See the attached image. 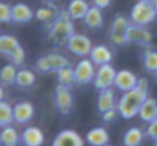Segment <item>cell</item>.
Returning <instances> with one entry per match:
<instances>
[{
  "label": "cell",
  "instance_id": "6da1fadb",
  "mask_svg": "<svg viewBox=\"0 0 157 146\" xmlns=\"http://www.w3.org/2000/svg\"><path fill=\"white\" fill-rule=\"evenodd\" d=\"M74 34L72 29V19L69 17L68 11H60L59 17L54 23L48 28V39L56 46H66L68 39Z\"/></svg>",
  "mask_w": 157,
  "mask_h": 146
},
{
  "label": "cell",
  "instance_id": "7a4b0ae2",
  "mask_svg": "<svg viewBox=\"0 0 157 146\" xmlns=\"http://www.w3.org/2000/svg\"><path fill=\"white\" fill-rule=\"evenodd\" d=\"M148 92L139 89V88H134L131 91H126L122 94V97L119 99L117 102V111H119V115H122V118H132L134 115L139 114V109L143 103V100L148 97L146 95Z\"/></svg>",
  "mask_w": 157,
  "mask_h": 146
},
{
  "label": "cell",
  "instance_id": "3957f363",
  "mask_svg": "<svg viewBox=\"0 0 157 146\" xmlns=\"http://www.w3.org/2000/svg\"><path fill=\"white\" fill-rule=\"evenodd\" d=\"M129 17H131V23L146 26V25H149L155 20L157 14H155V8H154L151 0H139V2L131 8Z\"/></svg>",
  "mask_w": 157,
  "mask_h": 146
},
{
  "label": "cell",
  "instance_id": "277c9868",
  "mask_svg": "<svg viewBox=\"0 0 157 146\" xmlns=\"http://www.w3.org/2000/svg\"><path fill=\"white\" fill-rule=\"evenodd\" d=\"M65 66H69V60L59 52H51V54L42 55L36 63V69L39 72H57L59 69H62Z\"/></svg>",
  "mask_w": 157,
  "mask_h": 146
},
{
  "label": "cell",
  "instance_id": "5b68a950",
  "mask_svg": "<svg viewBox=\"0 0 157 146\" xmlns=\"http://www.w3.org/2000/svg\"><path fill=\"white\" fill-rule=\"evenodd\" d=\"M129 25H131V22L126 17H123L120 14L114 17V20L111 23V28H109V39L116 46H123V45L128 43L126 32H128Z\"/></svg>",
  "mask_w": 157,
  "mask_h": 146
},
{
  "label": "cell",
  "instance_id": "8992f818",
  "mask_svg": "<svg viewBox=\"0 0 157 146\" xmlns=\"http://www.w3.org/2000/svg\"><path fill=\"white\" fill-rule=\"evenodd\" d=\"M96 65L93 63L91 58L83 57L80 62H77V65L74 66V74H75V82L78 85H88L91 82H94L96 77Z\"/></svg>",
  "mask_w": 157,
  "mask_h": 146
},
{
  "label": "cell",
  "instance_id": "52a82bcc",
  "mask_svg": "<svg viewBox=\"0 0 157 146\" xmlns=\"http://www.w3.org/2000/svg\"><path fill=\"white\" fill-rule=\"evenodd\" d=\"M66 48H68V51H71L74 55L86 57V55H90V52H91V49H93V43H91V39H90L88 36L74 32V34L68 39Z\"/></svg>",
  "mask_w": 157,
  "mask_h": 146
},
{
  "label": "cell",
  "instance_id": "ba28073f",
  "mask_svg": "<svg viewBox=\"0 0 157 146\" xmlns=\"http://www.w3.org/2000/svg\"><path fill=\"white\" fill-rule=\"evenodd\" d=\"M116 74H117V71H116L114 66L109 65V63L97 66L96 77H94V86H96L99 91H103V89L111 88V86L114 85Z\"/></svg>",
  "mask_w": 157,
  "mask_h": 146
},
{
  "label": "cell",
  "instance_id": "9c48e42d",
  "mask_svg": "<svg viewBox=\"0 0 157 146\" xmlns=\"http://www.w3.org/2000/svg\"><path fill=\"white\" fill-rule=\"evenodd\" d=\"M54 103H56L57 111L62 115H68L71 112V109H72V105H74L72 94H71L69 88L59 85L56 88V91H54Z\"/></svg>",
  "mask_w": 157,
  "mask_h": 146
},
{
  "label": "cell",
  "instance_id": "30bf717a",
  "mask_svg": "<svg viewBox=\"0 0 157 146\" xmlns=\"http://www.w3.org/2000/svg\"><path fill=\"white\" fill-rule=\"evenodd\" d=\"M128 43H136V45H149L152 42V32L146 26L134 25L131 23L126 32Z\"/></svg>",
  "mask_w": 157,
  "mask_h": 146
},
{
  "label": "cell",
  "instance_id": "8fae6325",
  "mask_svg": "<svg viewBox=\"0 0 157 146\" xmlns=\"http://www.w3.org/2000/svg\"><path fill=\"white\" fill-rule=\"evenodd\" d=\"M137 80H139V77L134 72H131L129 69H122V71H117V74H116L114 86L119 91L126 92V91H131L137 86Z\"/></svg>",
  "mask_w": 157,
  "mask_h": 146
},
{
  "label": "cell",
  "instance_id": "7c38bea8",
  "mask_svg": "<svg viewBox=\"0 0 157 146\" xmlns=\"http://www.w3.org/2000/svg\"><path fill=\"white\" fill-rule=\"evenodd\" d=\"M52 146H83V138L72 129H63L56 135Z\"/></svg>",
  "mask_w": 157,
  "mask_h": 146
},
{
  "label": "cell",
  "instance_id": "4fadbf2b",
  "mask_svg": "<svg viewBox=\"0 0 157 146\" xmlns=\"http://www.w3.org/2000/svg\"><path fill=\"white\" fill-rule=\"evenodd\" d=\"M14 108V122L19 125H26L34 117V105L31 102H19Z\"/></svg>",
  "mask_w": 157,
  "mask_h": 146
},
{
  "label": "cell",
  "instance_id": "5bb4252c",
  "mask_svg": "<svg viewBox=\"0 0 157 146\" xmlns=\"http://www.w3.org/2000/svg\"><path fill=\"white\" fill-rule=\"evenodd\" d=\"M36 17V13L26 3H16L11 8V22L13 23H28Z\"/></svg>",
  "mask_w": 157,
  "mask_h": 146
},
{
  "label": "cell",
  "instance_id": "9a60e30c",
  "mask_svg": "<svg viewBox=\"0 0 157 146\" xmlns=\"http://www.w3.org/2000/svg\"><path fill=\"white\" fill-rule=\"evenodd\" d=\"M59 14H60V11L57 9V6L54 5V2H46L45 6H42V8H39L36 11V19L39 22L45 23L49 28L54 23V20L59 17Z\"/></svg>",
  "mask_w": 157,
  "mask_h": 146
},
{
  "label": "cell",
  "instance_id": "2e32d148",
  "mask_svg": "<svg viewBox=\"0 0 157 146\" xmlns=\"http://www.w3.org/2000/svg\"><path fill=\"white\" fill-rule=\"evenodd\" d=\"M20 140H22V143L25 146H42L43 144V140H45V135H43V132H42L40 128H37V126H28L22 132Z\"/></svg>",
  "mask_w": 157,
  "mask_h": 146
},
{
  "label": "cell",
  "instance_id": "e0dca14e",
  "mask_svg": "<svg viewBox=\"0 0 157 146\" xmlns=\"http://www.w3.org/2000/svg\"><path fill=\"white\" fill-rule=\"evenodd\" d=\"M116 106H117V103H116V94H114V91L111 88L103 89V91L99 92V97H97V111L100 112V115L105 114V112H108L109 109H113Z\"/></svg>",
  "mask_w": 157,
  "mask_h": 146
},
{
  "label": "cell",
  "instance_id": "ac0fdd59",
  "mask_svg": "<svg viewBox=\"0 0 157 146\" xmlns=\"http://www.w3.org/2000/svg\"><path fill=\"white\" fill-rule=\"evenodd\" d=\"M90 58L93 60V63L96 66L106 65V63H109L113 60V52L105 45H96V46H93V49L90 52Z\"/></svg>",
  "mask_w": 157,
  "mask_h": 146
},
{
  "label": "cell",
  "instance_id": "d6986e66",
  "mask_svg": "<svg viewBox=\"0 0 157 146\" xmlns=\"http://www.w3.org/2000/svg\"><path fill=\"white\" fill-rule=\"evenodd\" d=\"M137 115L145 123H149V122L155 120L157 118V102L154 99H151V97H146L143 100V103H142Z\"/></svg>",
  "mask_w": 157,
  "mask_h": 146
},
{
  "label": "cell",
  "instance_id": "ffe728a7",
  "mask_svg": "<svg viewBox=\"0 0 157 146\" xmlns=\"http://www.w3.org/2000/svg\"><path fill=\"white\" fill-rule=\"evenodd\" d=\"M86 141L91 146H106L109 143V134L105 128L97 126L88 131L86 134Z\"/></svg>",
  "mask_w": 157,
  "mask_h": 146
},
{
  "label": "cell",
  "instance_id": "44dd1931",
  "mask_svg": "<svg viewBox=\"0 0 157 146\" xmlns=\"http://www.w3.org/2000/svg\"><path fill=\"white\" fill-rule=\"evenodd\" d=\"M91 6L88 5L86 0H71L66 11H68V14H69V17L72 20H80V19H83L86 16Z\"/></svg>",
  "mask_w": 157,
  "mask_h": 146
},
{
  "label": "cell",
  "instance_id": "7402d4cb",
  "mask_svg": "<svg viewBox=\"0 0 157 146\" xmlns=\"http://www.w3.org/2000/svg\"><path fill=\"white\" fill-rule=\"evenodd\" d=\"M83 22L88 28L91 29H99L103 26V14H102V9L97 8V6H91L86 13V16L83 17Z\"/></svg>",
  "mask_w": 157,
  "mask_h": 146
},
{
  "label": "cell",
  "instance_id": "603a6c76",
  "mask_svg": "<svg viewBox=\"0 0 157 146\" xmlns=\"http://www.w3.org/2000/svg\"><path fill=\"white\" fill-rule=\"evenodd\" d=\"M20 46L19 39H16L11 34H2L0 36V55H5L6 58L11 55V52Z\"/></svg>",
  "mask_w": 157,
  "mask_h": 146
},
{
  "label": "cell",
  "instance_id": "cb8c5ba5",
  "mask_svg": "<svg viewBox=\"0 0 157 146\" xmlns=\"http://www.w3.org/2000/svg\"><path fill=\"white\" fill-rule=\"evenodd\" d=\"M19 140L20 135L16 131V128H13L11 125L2 128V132H0V144L2 146H17Z\"/></svg>",
  "mask_w": 157,
  "mask_h": 146
},
{
  "label": "cell",
  "instance_id": "d4e9b609",
  "mask_svg": "<svg viewBox=\"0 0 157 146\" xmlns=\"http://www.w3.org/2000/svg\"><path fill=\"white\" fill-rule=\"evenodd\" d=\"M16 77H17V66L10 63L5 65L0 69V85L2 86H11L16 85Z\"/></svg>",
  "mask_w": 157,
  "mask_h": 146
},
{
  "label": "cell",
  "instance_id": "484cf974",
  "mask_svg": "<svg viewBox=\"0 0 157 146\" xmlns=\"http://www.w3.org/2000/svg\"><path fill=\"white\" fill-rule=\"evenodd\" d=\"M143 138H145V132L134 126V128H129L125 135H123V144L125 146H140L143 143Z\"/></svg>",
  "mask_w": 157,
  "mask_h": 146
},
{
  "label": "cell",
  "instance_id": "4316f807",
  "mask_svg": "<svg viewBox=\"0 0 157 146\" xmlns=\"http://www.w3.org/2000/svg\"><path fill=\"white\" fill-rule=\"evenodd\" d=\"M36 83V74L31 69H19L16 77V86L20 89H28Z\"/></svg>",
  "mask_w": 157,
  "mask_h": 146
},
{
  "label": "cell",
  "instance_id": "83f0119b",
  "mask_svg": "<svg viewBox=\"0 0 157 146\" xmlns=\"http://www.w3.org/2000/svg\"><path fill=\"white\" fill-rule=\"evenodd\" d=\"M57 80H59V85L62 86H66V88H72L77 82H75V74H74V69L71 66H65L62 69L57 71Z\"/></svg>",
  "mask_w": 157,
  "mask_h": 146
},
{
  "label": "cell",
  "instance_id": "f1b7e54d",
  "mask_svg": "<svg viewBox=\"0 0 157 146\" xmlns=\"http://www.w3.org/2000/svg\"><path fill=\"white\" fill-rule=\"evenodd\" d=\"M13 122H14V108L8 102L2 100L0 102V128L10 126Z\"/></svg>",
  "mask_w": 157,
  "mask_h": 146
},
{
  "label": "cell",
  "instance_id": "f546056e",
  "mask_svg": "<svg viewBox=\"0 0 157 146\" xmlns=\"http://www.w3.org/2000/svg\"><path fill=\"white\" fill-rule=\"evenodd\" d=\"M142 60H143V66H145L146 71L152 72V74L157 71V51L146 49L142 55Z\"/></svg>",
  "mask_w": 157,
  "mask_h": 146
},
{
  "label": "cell",
  "instance_id": "4dcf8cb0",
  "mask_svg": "<svg viewBox=\"0 0 157 146\" xmlns=\"http://www.w3.org/2000/svg\"><path fill=\"white\" fill-rule=\"evenodd\" d=\"M25 49H23V46L20 45L19 48H16L13 52H11V55L8 57V60L13 63V65H16V66H20V65H23V62H25Z\"/></svg>",
  "mask_w": 157,
  "mask_h": 146
},
{
  "label": "cell",
  "instance_id": "1f68e13d",
  "mask_svg": "<svg viewBox=\"0 0 157 146\" xmlns=\"http://www.w3.org/2000/svg\"><path fill=\"white\" fill-rule=\"evenodd\" d=\"M11 5L0 2V23H10L11 22Z\"/></svg>",
  "mask_w": 157,
  "mask_h": 146
},
{
  "label": "cell",
  "instance_id": "d6a6232c",
  "mask_svg": "<svg viewBox=\"0 0 157 146\" xmlns=\"http://www.w3.org/2000/svg\"><path fill=\"white\" fill-rule=\"evenodd\" d=\"M146 135L152 140H157V118L149 122L148 123V128H146Z\"/></svg>",
  "mask_w": 157,
  "mask_h": 146
},
{
  "label": "cell",
  "instance_id": "836d02e7",
  "mask_svg": "<svg viewBox=\"0 0 157 146\" xmlns=\"http://www.w3.org/2000/svg\"><path fill=\"white\" fill-rule=\"evenodd\" d=\"M119 115V111H117V106L116 108H113V109H109L108 112H105V114H102V118H103V122H113L116 117Z\"/></svg>",
  "mask_w": 157,
  "mask_h": 146
},
{
  "label": "cell",
  "instance_id": "e575fe53",
  "mask_svg": "<svg viewBox=\"0 0 157 146\" xmlns=\"http://www.w3.org/2000/svg\"><path fill=\"white\" fill-rule=\"evenodd\" d=\"M136 88H139V89L148 92V80H146L145 77H140V79L137 80V86H136Z\"/></svg>",
  "mask_w": 157,
  "mask_h": 146
},
{
  "label": "cell",
  "instance_id": "d590c367",
  "mask_svg": "<svg viewBox=\"0 0 157 146\" xmlns=\"http://www.w3.org/2000/svg\"><path fill=\"white\" fill-rule=\"evenodd\" d=\"M93 2H94V6H97V8H100V9L108 8V6L111 5V0H93Z\"/></svg>",
  "mask_w": 157,
  "mask_h": 146
},
{
  "label": "cell",
  "instance_id": "8d00e7d4",
  "mask_svg": "<svg viewBox=\"0 0 157 146\" xmlns=\"http://www.w3.org/2000/svg\"><path fill=\"white\" fill-rule=\"evenodd\" d=\"M5 99V91H3V86L0 85V102H2Z\"/></svg>",
  "mask_w": 157,
  "mask_h": 146
},
{
  "label": "cell",
  "instance_id": "74e56055",
  "mask_svg": "<svg viewBox=\"0 0 157 146\" xmlns=\"http://www.w3.org/2000/svg\"><path fill=\"white\" fill-rule=\"evenodd\" d=\"M152 2V5H154V8H155V14H157V0H151Z\"/></svg>",
  "mask_w": 157,
  "mask_h": 146
},
{
  "label": "cell",
  "instance_id": "f35d334b",
  "mask_svg": "<svg viewBox=\"0 0 157 146\" xmlns=\"http://www.w3.org/2000/svg\"><path fill=\"white\" fill-rule=\"evenodd\" d=\"M154 77H155V80H157V71L154 72Z\"/></svg>",
  "mask_w": 157,
  "mask_h": 146
},
{
  "label": "cell",
  "instance_id": "ab89813d",
  "mask_svg": "<svg viewBox=\"0 0 157 146\" xmlns=\"http://www.w3.org/2000/svg\"><path fill=\"white\" fill-rule=\"evenodd\" d=\"M46 2H56V0H46Z\"/></svg>",
  "mask_w": 157,
  "mask_h": 146
},
{
  "label": "cell",
  "instance_id": "60d3db41",
  "mask_svg": "<svg viewBox=\"0 0 157 146\" xmlns=\"http://www.w3.org/2000/svg\"><path fill=\"white\" fill-rule=\"evenodd\" d=\"M155 146H157V140H155Z\"/></svg>",
  "mask_w": 157,
  "mask_h": 146
},
{
  "label": "cell",
  "instance_id": "b9f144b4",
  "mask_svg": "<svg viewBox=\"0 0 157 146\" xmlns=\"http://www.w3.org/2000/svg\"><path fill=\"white\" fill-rule=\"evenodd\" d=\"M106 146H109V144H106Z\"/></svg>",
  "mask_w": 157,
  "mask_h": 146
}]
</instances>
